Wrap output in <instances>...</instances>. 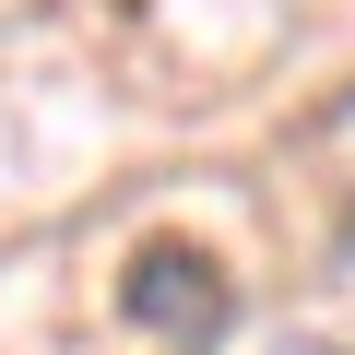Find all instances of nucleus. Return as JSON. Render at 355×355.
I'll use <instances>...</instances> for the list:
<instances>
[{
	"label": "nucleus",
	"mask_w": 355,
	"mask_h": 355,
	"mask_svg": "<svg viewBox=\"0 0 355 355\" xmlns=\"http://www.w3.org/2000/svg\"><path fill=\"white\" fill-rule=\"evenodd\" d=\"M119 308H130L154 343H178V355H214V343H225V320H237V284H225V261H214V249L154 237V249L119 272Z\"/></svg>",
	"instance_id": "1"
}]
</instances>
